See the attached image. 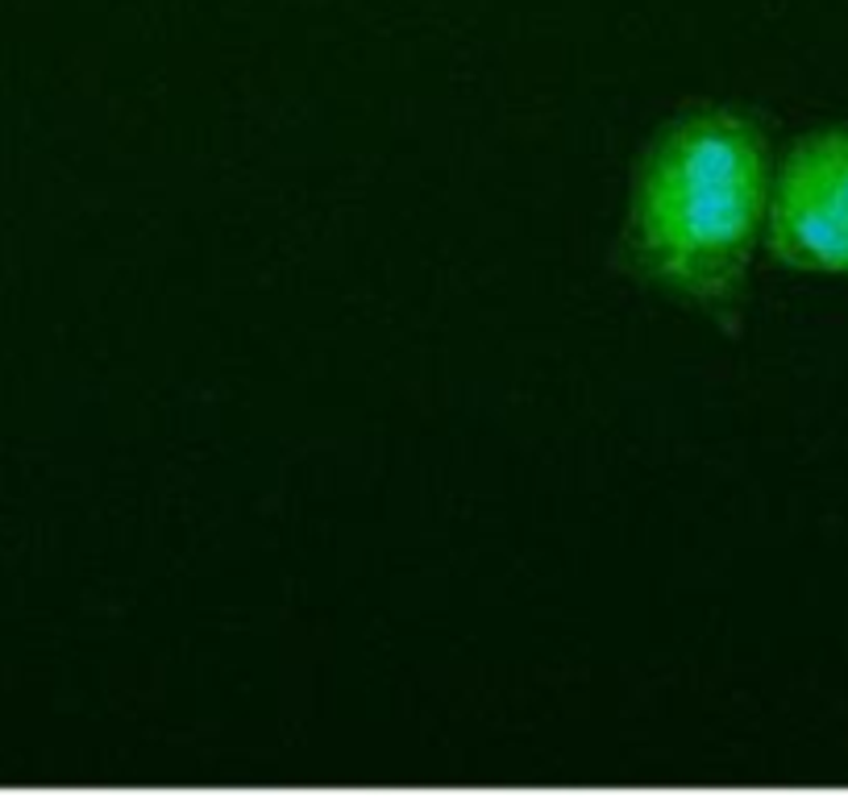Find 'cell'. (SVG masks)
<instances>
[{
  "label": "cell",
  "mask_w": 848,
  "mask_h": 797,
  "mask_svg": "<svg viewBox=\"0 0 848 797\" xmlns=\"http://www.w3.org/2000/svg\"><path fill=\"white\" fill-rule=\"evenodd\" d=\"M765 254L782 271L848 279V120L815 125L774 158Z\"/></svg>",
  "instance_id": "obj_2"
},
{
  "label": "cell",
  "mask_w": 848,
  "mask_h": 797,
  "mask_svg": "<svg viewBox=\"0 0 848 797\" xmlns=\"http://www.w3.org/2000/svg\"><path fill=\"white\" fill-rule=\"evenodd\" d=\"M770 175L774 146L757 113L691 104L661 120L628 179L620 271L732 333L765 250Z\"/></svg>",
  "instance_id": "obj_1"
}]
</instances>
